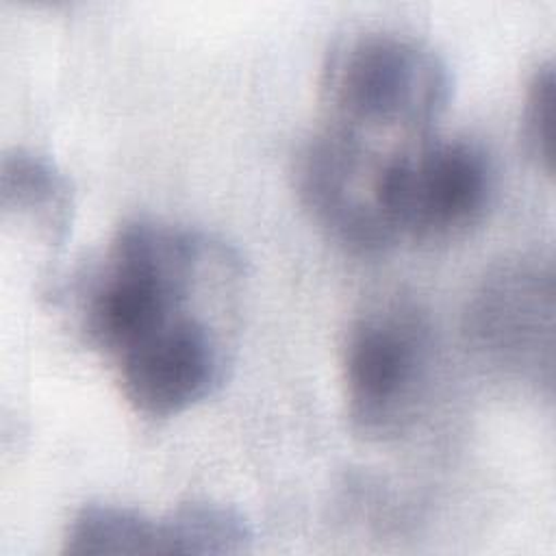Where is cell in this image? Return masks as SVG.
<instances>
[{
    "instance_id": "cell-6",
    "label": "cell",
    "mask_w": 556,
    "mask_h": 556,
    "mask_svg": "<svg viewBox=\"0 0 556 556\" xmlns=\"http://www.w3.org/2000/svg\"><path fill=\"white\" fill-rule=\"evenodd\" d=\"M465 332L495 371L552 393L554 387V269L519 256L495 265L476 287Z\"/></svg>"
},
{
    "instance_id": "cell-9",
    "label": "cell",
    "mask_w": 556,
    "mask_h": 556,
    "mask_svg": "<svg viewBox=\"0 0 556 556\" xmlns=\"http://www.w3.org/2000/svg\"><path fill=\"white\" fill-rule=\"evenodd\" d=\"M63 552L78 556L167 554L163 517L117 504H87L70 521Z\"/></svg>"
},
{
    "instance_id": "cell-1",
    "label": "cell",
    "mask_w": 556,
    "mask_h": 556,
    "mask_svg": "<svg viewBox=\"0 0 556 556\" xmlns=\"http://www.w3.org/2000/svg\"><path fill=\"white\" fill-rule=\"evenodd\" d=\"M237 271L235 256L211 237L161 219L124 222L83 280L80 328L115 361L176 319L202 311Z\"/></svg>"
},
{
    "instance_id": "cell-10",
    "label": "cell",
    "mask_w": 556,
    "mask_h": 556,
    "mask_svg": "<svg viewBox=\"0 0 556 556\" xmlns=\"http://www.w3.org/2000/svg\"><path fill=\"white\" fill-rule=\"evenodd\" d=\"M167 554H239L254 539L245 517L224 504L189 502L163 517Z\"/></svg>"
},
{
    "instance_id": "cell-2",
    "label": "cell",
    "mask_w": 556,
    "mask_h": 556,
    "mask_svg": "<svg viewBox=\"0 0 556 556\" xmlns=\"http://www.w3.org/2000/svg\"><path fill=\"white\" fill-rule=\"evenodd\" d=\"M452 74L426 41L393 28H358L339 37L321 67L330 124L378 139H417L447 109Z\"/></svg>"
},
{
    "instance_id": "cell-8",
    "label": "cell",
    "mask_w": 556,
    "mask_h": 556,
    "mask_svg": "<svg viewBox=\"0 0 556 556\" xmlns=\"http://www.w3.org/2000/svg\"><path fill=\"white\" fill-rule=\"evenodd\" d=\"M0 206L4 217L26 222L48 241H63L72 219V189L52 161L17 148L2 159Z\"/></svg>"
},
{
    "instance_id": "cell-3",
    "label": "cell",
    "mask_w": 556,
    "mask_h": 556,
    "mask_svg": "<svg viewBox=\"0 0 556 556\" xmlns=\"http://www.w3.org/2000/svg\"><path fill=\"white\" fill-rule=\"evenodd\" d=\"M434 341L426 317L406 302L361 313L343 341L345 413L356 434L391 441L406 434L428 404Z\"/></svg>"
},
{
    "instance_id": "cell-4",
    "label": "cell",
    "mask_w": 556,
    "mask_h": 556,
    "mask_svg": "<svg viewBox=\"0 0 556 556\" xmlns=\"http://www.w3.org/2000/svg\"><path fill=\"white\" fill-rule=\"evenodd\" d=\"M495 191L486 150L465 137L395 143L384 169V208L395 241L445 243L482 222Z\"/></svg>"
},
{
    "instance_id": "cell-5",
    "label": "cell",
    "mask_w": 556,
    "mask_h": 556,
    "mask_svg": "<svg viewBox=\"0 0 556 556\" xmlns=\"http://www.w3.org/2000/svg\"><path fill=\"white\" fill-rule=\"evenodd\" d=\"M393 146L328 124L295 156V189L315 224L339 245L376 254L397 245L384 208V169Z\"/></svg>"
},
{
    "instance_id": "cell-11",
    "label": "cell",
    "mask_w": 556,
    "mask_h": 556,
    "mask_svg": "<svg viewBox=\"0 0 556 556\" xmlns=\"http://www.w3.org/2000/svg\"><path fill=\"white\" fill-rule=\"evenodd\" d=\"M552 117H554V65L541 63L528 80L521 111V141L532 163L552 176Z\"/></svg>"
},
{
    "instance_id": "cell-7",
    "label": "cell",
    "mask_w": 556,
    "mask_h": 556,
    "mask_svg": "<svg viewBox=\"0 0 556 556\" xmlns=\"http://www.w3.org/2000/svg\"><path fill=\"white\" fill-rule=\"evenodd\" d=\"M226 343L204 311L189 313L113 361L126 402L163 419L206 400L226 374Z\"/></svg>"
}]
</instances>
